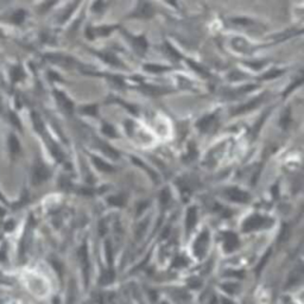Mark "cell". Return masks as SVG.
<instances>
[{
    "label": "cell",
    "mask_w": 304,
    "mask_h": 304,
    "mask_svg": "<svg viewBox=\"0 0 304 304\" xmlns=\"http://www.w3.org/2000/svg\"><path fill=\"white\" fill-rule=\"evenodd\" d=\"M272 223V221L267 218L260 216V215H251L248 219H246L242 223V230L244 232H252L255 229H260L261 227H267Z\"/></svg>",
    "instance_id": "cell-1"
},
{
    "label": "cell",
    "mask_w": 304,
    "mask_h": 304,
    "mask_svg": "<svg viewBox=\"0 0 304 304\" xmlns=\"http://www.w3.org/2000/svg\"><path fill=\"white\" fill-rule=\"evenodd\" d=\"M50 177V171L49 169L42 164V163H36L34 169H32V183L35 186H38L43 182H45Z\"/></svg>",
    "instance_id": "cell-2"
},
{
    "label": "cell",
    "mask_w": 304,
    "mask_h": 304,
    "mask_svg": "<svg viewBox=\"0 0 304 304\" xmlns=\"http://www.w3.org/2000/svg\"><path fill=\"white\" fill-rule=\"evenodd\" d=\"M225 195L233 202H238V203H247L251 200L250 194L242 191L238 188H228L225 191Z\"/></svg>",
    "instance_id": "cell-3"
},
{
    "label": "cell",
    "mask_w": 304,
    "mask_h": 304,
    "mask_svg": "<svg viewBox=\"0 0 304 304\" xmlns=\"http://www.w3.org/2000/svg\"><path fill=\"white\" fill-rule=\"evenodd\" d=\"M208 241H209V235L207 232H203L198 238L197 240L195 241L194 244V251H195V254L197 257H202L207 250V246H208Z\"/></svg>",
    "instance_id": "cell-4"
},
{
    "label": "cell",
    "mask_w": 304,
    "mask_h": 304,
    "mask_svg": "<svg viewBox=\"0 0 304 304\" xmlns=\"http://www.w3.org/2000/svg\"><path fill=\"white\" fill-rule=\"evenodd\" d=\"M264 99V96L263 95H260V96H258V98H255V99H253V100H251L250 102H247V103H244V105H241L240 107H238L235 111H233V114L234 115H236V114H242V113H246V112H250V111H252V109H254L260 102H261V100Z\"/></svg>",
    "instance_id": "cell-5"
},
{
    "label": "cell",
    "mask_w": 304,
    "mask_h": 304,
    "mask_svg": "<svg viewBox=\"0 0 304 304\" xmlns=\"http://www.w3.org/2000/svg\"><path fill=\"white\" fill-rule=\"evenodd\" d=\"M55 98H56V100L58 101V103L63 107V109L67 112V113H69V114H71L73 113V109H74V105H73V102L63 94V93H61V92H57V90H55Z\"/></svg>",
    "instance_id": "cell-6"
},
{
    "label": "cell",
    "mask_w": 304,
    "mask_h": 304,
    "mask_svg": "<svg viewBox=\"0 0 304 304\" xmlns=\"http://www.w3.org/2000/svg\"><path fill=\"white\" fill-rule=\"evenodd\" d=\"M152 14H153V7L147 3H140L133 16L140 18H150Z\"/></svg>",
    "instance_id": "cell-7"
},
{
    "label": "cell",
    "mask_w": 304,
    "mask_h": 304,
    "mask_svg": "<svg viewBox=\"0 0 304 304\" xmlns=\"http://www.w3.org/2000/svg\"><path fill=\"white\" fill-rule=\"evenodd\" d=\"M140 90L143 93H145L147 95H151V96H158V95H162V94L169 92L168 89L159 88V87H156V86H148V84H143L140 87Z\"/></svg>",
    "instance_id": "cell-8"
},
{
    "label": "cell",
    "mask_w": 304,
    "mask_h": 304,
    "mask_svg": "<svg viewBox=\"0 0 304 304\" xmlns=\"http://www.w3.org/2000/svg\"><path fill=\"white\" fill-rule=\"evenodd\" d=\"M214 121H215V115H207L204 118H202L201 120H198V123L196 124L197 128L202 132H207L210 130V127L214 125Z\"/></svg>",
    "instance_id": "cell-9"
},
{
    "label": "cell",
    "mask_w": 304,
    "mask_h": 304,
    "mask_svg": "<svg viewBox=\"0 0 304 304\" xmlns=\"http://www.w3.org/2000/svg\"><path fill=\"white\" fill-rule=\"evenodd\" d=\"M197 221V213H196V208L195 207H190L187 211V219H186V226H187V230H191L194 228V226L196 225Z\"/></svg>",
    "instance_id": "cell-10"
},
{
    "label": "cell",
    "mask_w": 304,
    "mask_h": 304,
    "mask_svg": "<svg viewBox=\"0 0 304 304\" xmlns=\"http://www.w3.org/2000/svg\"><path fill=\"white\" fill-rule=\"evenodd\" d=\"M239 245L238 242V238L235 234L233 233H226V241H225V250L227 252H232L234 251Z\"/></svg>",
    "instance_id": "cell-11"
},
{
    "label": "cell",
    "mask_w": 304,
    "mask_h": 304,
    "mask_svg": "<svg viewBox=\"0 0 304 304\" xmlns=\"http://www.w3.org/2000/svg\"><path fill=\"white\" fill-rule=\"evenodd\" d=\"M92 161H93V164H94L100 171H102V172H108V173H111V172L114 171V168H113L112 165H109L108 163L103 162V161H102L101 158H99V157L92 156Z\"/></svg>",
    "instance_id": "cell-12"
},
{
    "label": "cell",
    "mask_w": 304,
    "mask_h": 304,
    "mask_svg": "<svg viewBox=\"0 0 304 304\" xmlns=\"http://www.w3.org/2000/svg\"><path fill=\"white\" fill-rule=\"evenodd\" d=\"M9 147H10V152L12 156H17L19 152H20V144H19V140L17 139L16 136L11 134L9 137Z\"/></svg>",
    "instance_id": "cell-13"
},
{
    "label": "cell",
    "mask_w": 304,
    "mask_h": 304,
    "mask_svg": "<svg viewBox=\"0 0 304 304\" xmlns=\"http://www.w3.org/2000/svg\"><path fill=\"white\" fill-rule=\"evenodd\" d=\"M131 42L134 45V48L138 51H140V52H144L146 50V48H147V42L141 36L140 37H131Z\"/></svg>",
    "instance_id": "cell-14"
},
{
    "label": "cell",
    "mask_w": 304,
    "mask_h": 304,
    "mask_svg": "<svg viewBox=\"0 0 304 304\" xmlns=\"http://www.w3.org/2000/svg\"><path fill=\"white\" fill-rule=\"evenodd\" d=\"M99 146H100V148L105 152V153L108 155L111 158H114V159L119 158V152H118L115 148H113V147H111V146H108V145H106V144H103V143H101V141H99Z\"/></svg>",
    "instance_id": "cell-15"
},
{
    "label": "cell",
    "mask_w": 304,
    "mask_h": 304,
    "mask_svg": "<svg viewBox=\"0 0 304 304\" xmlns=\"http://www.w3.org/2000/svg\"><path fill=\"white\" fill-rule=\"evenodd\" d=\"M107 202L114 207H123L125 204V197L123 195H113L107 198Z\"/></svg>",
    "instance_id": "cell-16"
},
{
    "label": "cell",
    "mask_w": 304,
    "mask_h": 304,
    "mask_svg": "<svg viewBox=\"0 0 304 304\" xmlns=\"http://www.w3.org/2000/svg\"><path fill=\"white\" fill-rule=\"evenodd\" d=\"M98 56L101 57V59H103L105 62L107 63H111V64H114V66H120V62L118 61V58L111 54H105V52H96Z\"/></svg>",
    "instance_id": "cell-17"
},
{
    "label": "cell",
    "mask_w": 304,
    "mask_h": 304,
    "mask_svg": "<svg viewBox=\"0 0 304 304\" xmlns=\"http://www.w3.org/2000/svg\"><path fill=\"white\" fill-rule=\"evenodd\" d=\"M290 123H291V109H290V107H288L280 118V125L283 128H288Z\"/></svg>",
    "instance_id": "cell-18"
},
{
    "label": "cell",
    "mask_w": 304,
    "mask_h": 304,
    "mask_svg": "<svg viewBox=\"0 0 304 304\" xmlns=\"http://www.w3.org/2000/svg\"><path fill=\"white\" fill-rule=\"evenodd\" d=\"M284 74V70H279V69H272L265 74H263L260 76V80H272V78H276L280 75Z\"/></svg>",
    "instance_id": "cell-19"
},
{
    "label": "cell",
    "mask_w": 304,
    "mask_h": 304,
    "mask_svg": "<svg viewBox=\"0 0 304 304\" xmlns=\"http://www.w3.org/2000/svg\"><path fill=\"white\" fill-rule=\"evenodd\" d=\"M144 69L148 73H155V74H158V73H163V71H166L168 68L166 67H163V66H158V64H145L144 66Z\"/></svg>",
    "instance_id": "cell-20"
},
{
    "label": "cell",
    "mask_w": 304,
    "mask_h": 304,
    "mask_svg": "<svg viewBox=\"0 0 304 304\" xmlns=\"http://www.w3.org/2000/svg\"><path fill=\"white\" fill-rule=\"evenodd\" d=\"M170 200H171L170 191H169L168 188H164V189L161 191V194H159V202H161V204H162L163 207H165V206L170 202Z\"/></svg>",
    "instance_id": "cell-21"
},
{
    "label": "cell",
    "mask_w": 304,
    "mask_h": 304,
    "mask_svg": "<svg viewBox=\"0 0 304 304\" xmlns=\"http://www.w3.org/2000/svg\"><path fill=\"white\" fill-rule=\"evenodd\" d=\"M81 112L89 116H95L98 114V106L96 105H88L81 108Z\"/></svg>",
    "instance_id": "cell-22"
},
{
    "label": "cell",
    "mask_w": 304,
    "mask_h": 304,
    "mask_svg": "<svg viewBox=\"0 0 304 304\" xmlns=\"http://www.w3.org/2000/svg\"><path fill=\"white\" fill-rule=\"evenodd\" d=\"M165 50L168 51V54H169L171 57H173V59L178 61V59H181V58H182V55H181V54H178V52L175 50V48H173L172 45H170L169 43H165Z\"/></svg>",
    "instance_id": "cell-23"
},
{
    "label": "cell",
    "mask_w": 304,
    "mask_h": 304,
    "mask_svg": "<svg viewBox=\"0 0 304 304\" xmlns=\"http://www.w3.org/2000/svg\"><path fill=\"white\" fill-rule=\"evenodd\" d=\"M102 132H103L106 136L111 137V138L116 137V132H115L114 127H113V126H111V125H109V124H107V123H105V124L102 125Z\"/></svg>",
    "instance_id": "cell-24"
},
{
    "label": "cell",
    "mask_w": 304,
    "mask_h": 304,
    "mask_svg": "<svg viewBox=\"0 0 304 304\" xmlns=\"http://www.w3.org/2000/svg\"><path fill=\"white\" fill-rule=\"evenodd\" d=\"M32 120H34V124H35L36 130H37L38 132H41V133H42V132L44 131V126H43V123H42L41 118L38 116V114L32 113Z\"/></svg>",
    "instance_id": "cell-25"
},
{
    "label": "cell",
    "mask_w": 304,
    "mask_h": 304,
    "mask_svg": "<svg viewBox=\"0 0 304 304\" xmlns=\"http://www.w3.org/2000/svg\"><path fill=\"white\" fill-rule=\"evenodd\" d=\"M132 162L134 163V164H137V165H139L140 168H143V169H145L146 171H147V173L150 175V176H152L155 179H157V176H156V173L153 172V171H151V169L148 168V166H146L145 164H143V163H140V161L138 159V158H136V157H132Z\"/></svg>",
    "instance_id": "cell-26"
},
{
    "label": "cell",
    "mask_w": 304,
    "mask_h": 304,
    "mask_svg": "<svg viewBox=\"0 0 304 304\" xmlns=\"http://www.w3.org/2000/svg\"><path fill=\"white\" fill-rule=\"evenodd\" d=\"M268 112H270V111H267V112H265V113L263 114V116L260 118V120H259V121H258V123H257V125L254 126V128H253V132H252V133H253V137H255V136L258 134L259 130H260V128H261V126H263V123H264V120H265V119L267 118V115H268Z\"/></svg>",
    "instance_id": "cell-27"
},
{
    "label": "cell",
    "mask_w": 304,
    "mask_h": 304,
    "mask_svg": "<svg viewBox=\"0 0 304 304\" xmlns=\"http://www.w3.org/2000/svg\"><path fill=\"white\" fill-rule=\"evenodd\" d=\"M24 18H25V12H24L23 10H19V11H17V12L13 14L12 21L16 23V24H19V23H21V21L24 20Z\"/></svg>",
    "instance_id": "cell-28"
},
{
    "label": "cell",
    "mask_w": 304,
    "mask_h": 304,
    "mask_svg": "<svg viewBox=\"0 0 304 304\" xmlns=\"http://www.w3.org/2000/svg\"><path fill=\"white\" fill-rule=\"evenodd\" d=\"M51 151H52L54 157H55L57 161H62V159H63V153L61 152V150H59L56 145H51Z\"/></svg>",
    "instance_id": "cell-29"
},
{
    "label": "cell",
    "mask_w": 304,
    "mask_h": 304,
    "mask_svg": "<svg viewBox=\"0 0 304 304\" xmlns=\"http://www.w3.org/2000/svg\"><path fill=\"white\" fill-rule=\"evenodd\" d=\"M188 63H189V66H190L193 69H195L197 73H201L202 75H208V74H207V71H206L201 66H198V64H196V63L191 62V61H188Z\"/></svg>",
    "instance_id": "cell-30"
},
{
    "label": "cell",
    "mask_w": 304,
    "mask_h": 304,
    "mask_svg": "<svg viewBox=\"0 0 304 304\" xmlns=\"http://www.w3.org/2000/svg\"><path fill=\"white\" fill-rule=\"evenodd\" d=\"M147 223H148V220H145L143 223H140V225H139V227H138V229H137V236H138V239H139V238L143 235V233L145 232Z\"/></svg>",
    "instance_id": "cell-31"
},
{
    "label": "cell",
    "mask_w": 304,
    "mask_h": 304,
    "mask_svg": "<svg viewBox=\"0 0 304 304\" xmlns=\"http://www.w3.org/2000/svg\"><path fill=\"white\" fill-rule=\"evenodd\" d=\"M300 83H302V78H298V80H297L295 83H292V84H291V86H290V87H289V88L285 90V92H284V96H286V95H288V94L291 92V90H293L295 88H297V87H298Z\"/></svg>",
    "instance_id": "cell-32"
},
{
    "label": "cell",
    "mask_w": 304,
    "mask_h": 304,
    "mask_svg": "<svg viewBox=\"0 0 304 304\" xmlns=\"http://www.w3.org/2000/svg\"><path fill=\"white\" fill-rule=\"evenodd\" d=\"M105 6H106L105 3H102V1H96V3L93 5V9H94L95 12H101V11L105 9Z\"/></svg>",
    "instance_id": "cell-33"
},
{
    "label": "cell",
    "mask_w": 304,
    "mask_h": 304,
    "mask_svg": "<svg viewBox=\"0 0 304 304\" xmlns=\"http://www.w3.org/2000/svg\"><path fill=\"white\" fill-rule=\"evenodd\" d=\"M189 147H191V151L189 150V155H188V157H184V159H186V161H189V159H190V161H193V159L196 157V155H197V153H196V150H195V147H194V145H191V146H189Z\"/></svg>",
    "instance_id": "cell-34"
},
{
    "label": "cell",
    "mask_w": 304,
    "mask_h": 304,
    "mask_svg": "<svg viewBox=\"0 0 304 304\" xmlns=\"http://www.w3.org/2000/svg\"><path fill=\"white\" fill-rule=\"evenodd\" d=\"M246 64L250 66V67H252L253 69H260V68L265 64V62H247Z\"/></svg>",
    "instance_id": "cell-35"
},
{
    "label": "cell",
    "mask_w": 304,
    "mask_h": 304,
    "mask_svg": "<svg viewBox=\"0 0 304 304\" xmlns=\"http://www.w3.org/2000/svg\"><path fill=\"white\" fill-rule=\"evenodd\" d=\"M147 204H148V202H144V203L141 202V203L138 204V207H137V209H138V210H137V215H140V214H141V211H144V209L147 207Z\"/></svg>",
    "instance_id": "cell-36"
},
{
    "label": "cell",
    "mask_w": 304,
    "mask_h": 304,
    "mask_svg": "<svg viewBox=\"0 0 304 304\" xmlns=\"http://www.w3.org/2000/svg\"><path fill=\"white\" fill-rule=\"evenodd\" d=\"M233 23H235V24H248L250 20L246 19V18H234Z\"/></svg>",
    "instance_id": "cell-37"
},
{
    "label": "cell",
    "mask_w": 304,
    "mask_h": 304,
    "mask_svg": "<svg viewBox=\"0 0 304 304\" xmlns=\"http://www.w3.org/2000/svg\"><path fill=\"white\" fill-rule=\"evenodd\" d=\"M106 252H107L108 261L111 263V261H112V252H111V245H109V242H108V241L106 242Z\"/></svg>",
    "instance_id": "cell-38"
},
{
    "label": "cell",
    "mask_w": 304,
    "mask_h": 304,
    "mask_svg": "<svg viewBox=\"0 0 304 304\" xmlns=\"http://www.w3.org/2000/svg\"><path fill=\"white\" fill-rule=\"evenodd\" d=\"M111 31H112V29H109V27H100L99 29V34L102 35V36L103 35H108Z\"/></svg>",
    "instance_id": "cell-39"
}]
</instances>
